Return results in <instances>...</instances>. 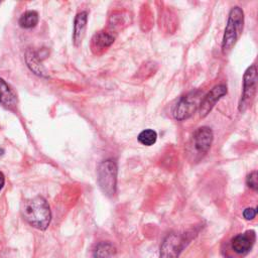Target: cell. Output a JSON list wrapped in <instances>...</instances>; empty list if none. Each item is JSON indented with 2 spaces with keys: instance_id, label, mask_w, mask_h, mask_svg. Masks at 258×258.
Instances as JSON below:
<instances>
[{
  "instance_id": "6da1fadb",
  "label": "cell",
  "mask_w": 258,
  "mask_h": 258,
  "mask_svg": "<svg viewBox=\"0 0 258 258\" xmlns=\"http://www.w3.org/2000/svg\"><path fill=\"white\" fill-rule=\"evenodd\" d=\"M21 213L24 220L38 230H46L52 220L49 204L40 196L25 200L22 204Z\"/></svg>"
},
{
  "instance_id": "7a4b0ae2",
  "label": "cell",
  "mask_w": 258,
  "mask_h": 258,
  "mask_svg": "<svg viewBox=\"0 0 258 258\" xmlns=\"http://www.w3.org/2000/svg\"><path fill=\"white\" fill-rule=\"evenodd\" d=\"M244 26V12L236 6L231 9L222 42V52L226 56L231 52L239 39Z\"/></svg>"
},
{
  "instance_id": "3957f363",
  "label": "cell",
  "mask_w": 258,
  "mask_h": 258,
  "mask_svg": "<svg viewBox=\"0 0 258 258\" xmlns=\"http://www.w3.org/2000/svg\"><path fill=\"white\" fill-rule=\"evenodd\" d=\"M214 134L210 127L203 126L198 128L189 143V155L191 160L198 161L206 155L213 143Z\"/></svg>"
},
{
  "instance_id": "277c9868",
  "label": "cell",
  "mask_w": 258,
  "mask_h": 258,
  "mask_svg": "<svg viewBox=\"0 0 258 258\" xmlns=\"http://www.w3.org/2000/svg\"><path fill=\"white\" fill-rule=\"evenodd\" d=\"M117 165L112 159L102 161L98 167V185L108 197H113L117 186Z\"/></svg>"
},
{
  "instance_id": "5b68a950",
  "label": "cell",
  "mask_w": 258,
  "mask_h": 258,
  "mask_svg": "<svg viewBox=\"0 0 258 258\" xmlns=\"http://www.w3.org/2000/svg\"><path fill=\"white\" fill-rule=\"evenodd\" d=\"M201 101V93L199 91L192 92L182 97L173 109L172 114L174 119L183 121L191 117L200 107Z\"/></svg>"
},
{
  "instance_id": "8992f818",
  "label": "cell",
  "mask_w": 258,
  "mask_h": 258,
  "mask_svg": "<svg viewBox=\"0 0 258 258\" xmlns=\"http://www.w3.org/2000/svg\"><path fill=\"white\" fill-rule=\"evenodd\" d=\"M257 87V70L256 66L252 65L246 70L243 78V93L239 103V111L243 112L251 103L255 96Z\"/></svg>"
},
{
  "instance_id": "52a82bcc",
  "label": "cell",
  "mask_w": 258,
  "mask_h": 258,
  "mask_svg": "<svg viewBox=\"0 0 258 258\" xmlns=\"http://www.w3.org/2000/svg\"><path fill=\"white\" fill-rule=\"evenodd\" d=\"M227 94V87L225 85L215 86L207 95L202 98L200 103L199 112L202 118H205L212 111L217 101H219L223 96Z\"/></svg>"
},
{
  "instance_id": "ba28073f",
  "label": "cell",
  "mask_w": 258,
  "mask_h": 258,
  "mask_svg": "<svg viewBox=\"0 0 258 258\" xmlns=\"http://www.w3.org/2000/svg\"><path fill=\"white\" fill-rule=\"evenodd\" d=\"M115 40L112 32H99L95 34L91 39V50L95 55H101L108 48H110Z\"/></svg>"
},
{
  "instance_id": "9c48e42d",
  "label": "cell",
  "mask_w": 258,
  "mask_h": 258,
  "mask_svg": "<svg viewBox=\"0 0 258 258\" xmlns=\"http://www.w3.org/2000/svg\"><path fill=\"white\" fill-rule=\"evenodd\" d=\"M255 241V234L253 231H247L243 234L236 235L231 241V247L238 254L247 253L253 246Z\"/></svg>"
},
{
  "instance_id": "30bf717a",
  "label": "cell",
  "mask_w": 258,
  "mask_h": 258,
  "mask_svg": "<svg viewBox=\"0 0 258 258\" xmlns=\"http://www.w3.org/2000/svg\"><path fill=\"white\" fill-rule=\"evenodd\" d=\"M0 104L9 110L15 109L17 105V94L1 78H0Z\"/></svg>"
},
{
  "instance_id": "8fae6325",
  "label": "cell",
  "mask_w": 258,
  "mask_h": 258,
  "mask_svg": "<svg viewBox=\"0 0 258 258\" xmlns=\"http://www.w3.org/2000/svg\"><path fill=\"white\" fill-rule=\"evenodd\" d=\"M88 13L86 11L79 12L74 23V32H73V42L76 47H79L82 44V40L85 36V32L87 28Z\"/></svg>"
},
{
  "instance_id": "7c38bea8",
  "label": "cell",
  "mask_w": 258,
  "mask_h": 258,
  "mask_svg": "<svg viewBox=\"0 0 258 258\" xmlns=\"http://www.w3.org/2000/svg\"><path fill=\"white\" fill-rule=\"evenodd\" d=\"M181 239L174 234L168 236L161 247L160 258H176L181 249Z\"/></svg>"
},
{
  "instance_id": "4fadbf2b",
  "label": "cell",
  "mask_w": 258,
  "mask_h": 258,
  "mask_svg": "<svg viewBox=\"0 0 258 258\" xmlns=\"http://www.w3.org/2000/svg\"><path fill=\"white\" fill-rule=\"evenodd\" d=\"M131 16L130 13L126 11H115L109 17V29L110 32H117L122 29L126 28L127 25L131 23Z\"/></svg>"
},
{
  "instance_id": "5bb4252c",
  "label": "cell",
  "mask_w": 258,
  "mask_h": 258,
  "mask_svg": "<svg viewBox=\"0 0 258 258\" xmlns=\"http://www.w3.org/2000/svg\"><path fill=\"white\" fill-rule=\"evenodd\" d=\"M25 61L26 64H28L30 69L36 75L38 76H42V77H46L47 76V72L45 70V68L42 66V61L39 60V58L36 56V52L29 50L26 52V55H25Z\"/></svg>"
},
{
  "instance_id": "9a60e30c",
  "label": "cell",
  "mask_w": 258,
  "mask_h": 258,
  "mask_svg": "<svg viewBox=\"0 0 258 258\" xmlns=\"http://www.w3.org/2000/svg\"><path fill=\"white\" fill-rule=\"evenodd\" d=\"M38 23V15L36 11L29 10L24 12L19 18V25L23 29H33Z\"/></svg>"
},
{
  "instance_id": "2e32d148",
  "label": "cell",
  "mask_w": 258,
  "mask_h": 258,
  "mask_svg": "<svg viewBox=\"0 0 258 258\" xmlns=\"http://www.w3.org/2000/svg\"><path fill=\"white\" fill-rule=\"evenodd\" d=\"M114 247L108 242H101L93 250V258H108L114 253Z\"/></svg>"
},
{
  "instance_id": "e0dca14e",
  "label": "cell",
  "mask_w": 258,
  "mask_h": 258,
  "mask_svg": "<svg viewBox=\"0 0 258 258\" xmlns=\"http://www.w3.org/2000/svg\"><path fill=\"white\" fill-rule=\"evenodd\" d=\"M138 139L144 146H152L156 142L157 133L154 129H145L138 134Z\"/></svg>"
},
{
  "instance_id": "ac0fdd59",
  "label": "cell",
  "mask_w": 258,
  "mask_h": 258,
  "mask_svg": "<svg viewBox=\"0 0 258 258\" xmlns=\"http://www.w3.org/2000/svg\"><path fill=\"white\" fill-rule=\"evenodd\" d=\"M247 186L252 189H257V186H258V182H257V172H252L248 176H247V180H246Z\"/></svg>"
},
{
  "instance_id": "d6986e66",
  "label": "cell",
  "mask_w": 258,
  "mask_h": 258,
  "mask_svg": "<svg viewBox=\"0 0 258 258\" xmlns=\"http://www.w3.org/2000/svg\"><path fill=\"white\" fill-rule=\"evenodd\" d=\"M255 216H256V209L253 208H247L243 212V217L248 221L253 220L255 218Z\"/></svg>"
},
{
  "instance_id": "ffe728a7",
  "label": "cell",
  "mask_w": 258,
  "mask_h": 258,
  "mask_svg": "<svg viewBox=\"0 0 258 258\" xmlns=\"http://www.w3.org/2000/svg\"><path fill=\"white\" fill-rule=\"evenodd\" d=\"M5 184V179H4V175L3 173L0 172V189H2V188L4 187Z\"/></svg>"
}]
</instances>
